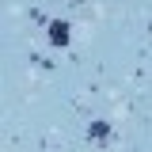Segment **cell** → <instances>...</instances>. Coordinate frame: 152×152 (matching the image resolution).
<instances>
[{
    "label": "cell",
    "instance_id": "1",
    "mask_svg": "<svg viewBox=\"0 0 152 152\" xmlns=\"http://www.w3.org/2000/svg\"><path fill=\"white\" fill-rule=\"evenodd\" d=\"M50 46H57V50H65V46H69V23H65V19L50 23Z\"/></svg>",
    "mask_w": 152,
    "mask_h": 152
},
{
    "label": "cell",
    "instance_id": "2",
    "mask_svg": "<svg viewBox=\"0 0 152 152\" xmlns=\"http://www.w3.org/2000/svg\"><path fill=\"white\" fill-rule=\"evenodd\" d=\"M88 137H91L95 145H107V141H110V126H107V122H91V126H88Z\"/></svg>",
    "mask_w": 152,
    "mask_h": 152
}]
</instances>
